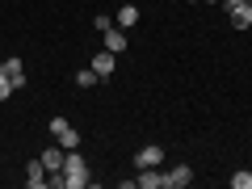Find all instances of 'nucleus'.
Instances as JSON below:
<instances>
[{"label": "nucleus", "instance_id": "nucleus-6", "mask_svg": "<svg viewBox=\"0 0 252 189\" xmlns=\"http://www.w3.org/2000/svg\"><path fill=\"white\" fill-rule=\"evenodd\" d=\"M46 177H51V172H46L42 160H30V164H26V185H30V189H46Z\"/></svg>", "mask_w": 252, "mask_h": 189}, {"label": "nucleus", "instance_id": "nucleus-19", "mask_svg": "<svg viewBox=\"0 0 252 189\" xmlns=\"http://www.w3.org/2000/svg\"><path fill=\"white\" fill-rule=\"evenodd\" d=\"M189 4H193V0H189Z\"/></svg>", "mask_w": 252, "mask_h": 189}, {"label": "nucleus", "instance_id": "nucleus-2", "mask_svg": "<svg viewBox=\"0 0 252 189\" xmlns=\"http://www.w3.org/2000/svg\"><path fill=\"white\" fill-rule=\"evenodd\" d=\"M51 135L55 139H59V147H63V152H76V147H80V130H76V126L72 122H67V118H51Z\"/></svg>", "mask_w": 252, "mask_h": 189}, {"label": "nucleus", "instance_id": "nucleus-13", "mask_svg": "<svg viewBox=\"0 0 252 189\" xmlns=\"http://www.w3.org/2000/svg\"><path fill=\"white\" fill-rule=\"evenodd\" d=\"M93 84H97V72L93 67H80L76 72V89H93Z\"/></svg>", "mask_w": 252, "mask_h": 189}, {"label": "nucleus", "instance_id": "nucleus-3", "mask_svg": "<svg viewBox=\"0 0 252 189\" xmlns=\"http://www.w3.org/2000/svg\"><path fill=\"white\" fill-rule=\"evenodd\" d=\"M189 181H193V168H189V164H177V168L164 172V189H185Z\"/></svg>", "mask_w": 252, "mask_h": 189}, {"label": "nucleus", "instance_id": "nucleus-16", "mask_svg": "<svg viewBox=\"0 0 252 189\" xmlns=\"http://www.w3.org/2000/svg\"><path fill=\"white\" fill-rule=\"evenodd\" d=\"M235 4H248V0H227V9H235Z\"/></svg>", "mask_w": 252, "mask_h": 189}, {"label": "nucleus", "instance_id": "nucleus-17", "mask_svg": "<svg viewBox=\"0 0 252 189\" xmlns=\"http://www.w3.org/2000/svg\"><path fill=\"white\" fill-rule=\"evenodd\" d=\"M0 76H4V63H0Z\"/></svg>", "mask_w": 252, "mask_h": 189}, {"label": "nucleus", "instance_id": "nucleus-18", "mask_svg": "<svg viewBox=\"0 0 252 189\" xmlns=\"http://www.w3.org/2000/svg\"><path fill=\"white\" fill-rule=\"evenodd\" d=\"M206 4H219V0H206Z\"/></svg>", "mask_w": 252, "mask_h": 189}, {"label": "nucleus", "instance_id": "nucleus-5", "mask_svg": "<svg viewBox=\"0 0 252 189\" xmlns=\"http://www.w3.org/2000/svg\"><path fill=\"white\" fill-rule=\"evenodd\" d=\"M160 160H164V147L160 143H147L143 152L135 156V168H160Z\"/></svg>", "mask_w": 252, "mask_h": 189}, {"label": "nucleus", "instance_id": "nucleus-10", "mask_svg": "<svg viewBox=\"0 0 252 189\" xmlns=\"http://www.w3.org/2000/svg\"><path fill=\"white\" fill-rule=\"evenodd\" d=\"M135 185H143V189H164V172H160V168H139Z\"/></svg>", "mask_w": 252, "mask_h": 189}, {"label": "nucleus", "instance_id": "nucleus-7", "mask_svg": "<svg viewBox=\"0 0 252 189\" xmlns=\"http://www.w3.org/2000/svg\"><path fill=\"white\" fill-rule=\"evenodd\" d=\"M101 42H105V51H114V55H122V51H126V30H118V26H109L105 34H101Z\"/></svg>", "mask_w": 252, "mask_h": 189}, {"label": "nucleus", "instance_id": "nucleus-11", "mask_svg": "<svg viewBox=\"0 0 252 189\" xmlns=\"http://www.w3.org/2000/svg\"><path fill=\"white\" fill-rule=\"evenodd\" d=\"M4 76H9L17 89H26V63L21 59H4Z\"/></svg>", "mask_w": 252, "mask_h": 189}, {"label": "nucleus", "instance_id": "nucleus-12", "mask_svg": "<svg viewBox=\"0 0 252 189\" xmlns=\"http://www.w3.org/2000/svg\"><path fill=\"white\" fill-rule=\"evenodd\" d=\"M114 26H118V30L139 26V9H135V4H122V9H118V17H114Z\"/></svg>", "mask_w": 252, "mask_h": 189}, {"label": "nucleus", "instance_id": "nucleus-8", "mask_svg": "<svg viewBox=\"0 0 252 189\" xmlns=\"http://www.w3.org/2000/svg\"><path fill=\"white\" fill-rule=\"evenodd\" d=\"M63 156H67V152H63L59 143H51V147H46L42 156H38V160L46 164V172H63Z\"/></svg>", "mask_w": 252, "mask_h": 189}, {"label": "nucleus", "instance_id": "nucleus-9", "mask_svg": "<svg viewBox=\"0 0 252 189\" xmlns=\"http://www.w3.org/2000/svg\"><path fill=\"white\" fill-rule=\"evenodd\" d=\"M227 21H231V30H248L252 26V9L248 4H235V9H227Z\"/></svg>", "mask_w": 252, "mask_h": 189}, {"label": "nucleus", "instance_id": "nucleus-4", "mask_svg": "<svg viewBox=\"0 0 252 189\" xmlns=\"http://www.w3.org/2000/svg\"><path fill=\"white\" fill-rule=\"evenodd\" d=\"M114 63H118L114 51H97V55H93V72H97V80H109V76H114Z\"/></svg>", "mask_w": 252, "mask_h": 189}, {"label": "nucleus", "instance_id": "nucleus-1", "mask_svg": "<svg viewBox=\"0 0 252 189\" xmlns=\"http://www.w3.org/2000/svg\"><path fill=\"white\" fill-rule=\"evenodd\" d=\"M84 185H89V160L76 147V152L63 156V189H84Z\"/></svg>", "mask_w": 252, "mask_h": 189}, {"label": "nucleus", "instance_id": "nucleus-14", "mask_svg": "<svg viewBox=\"0 0 252 189\" xmlns=\"http://www.w3.org/2000/svg\"><path fill=\"white\" fill-rule=\"evenodd\" d=\"M231 189H252V172H248V168H240V172L231 177Z\"/></svg>", "mask_w": 252, "mask_h": 189}, {"label": "nucleus", "instance_id": "nucleus-15", "mask_svg": "<svg viewBox=\"0 0 252 189\" xmlns=\"http://www.w3.org/2000/svg\"><path fill=\"white\" fill-rule=\"evenodd\" d=\"M13 93H17V84H13V80H9V76H0V101H9V97H13Z\"/></svg>", "mask_w": 252, "mask_h": 189}]
</instances>
